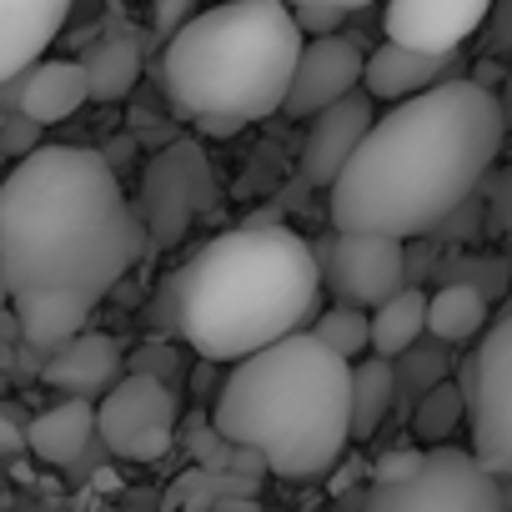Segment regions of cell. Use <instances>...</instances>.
<instances>
[{
    "label": "cell",
    "instance_id": "6da1fadb",
    "mask_svg": "<svg viewBox=\"0 0 512 512\" xmlns=\"http://www.w3.org/2000/svg\"><path fill=\"white\" fill-rule=\"evenodd\" d=\"M141 251L146 226L91 146H41L0 181V277L21 337L41 352L86 332Z\"/></svg>",
    "mask_w": 512,
    "mask_h": 512
},
{
    "label": "cell",
    "instance_id": "7a4b0ae2",
    "mask_svg": "<svg viewBox=\"0 0 512 512\" xmlns=\"http://www.w3.org/2000/svg\"><path fill=\"white\" fill-rule=\"evenodd\" d=\"M507 111L492 86L457 76L387 106L327 191L337 236L412 241L462 211L502 156Z\"/></svg>",
    "mask_w": 512,
    "mask_h": 512
},
{
    "label": "cell",
    "instance_id": "3957f363",
    "mask_svg": "<svg viewBox=\"0 0 512 512\" xmlns=\"http://www.w3.org/2000/svg\"><path fill=\"white\" fill-rule=\"evenodd\" d=\"M322 307V262L292 226L256 221L211 236L166 287V322L216 367H236L297 332Z\"/></svg>",
    "mask_w": 512,
    "mask_h": 512
},
{
    "label": "cell",
    "instance_id": "277c9868",
    "mask_svg": "<svg viewBox=\"0 0 512 512\" xmlns=\"http://www.w3.org/2000/svg\"><path fill=\"white\" fill-rule=\"evenodd\" d=\"M211 427L277 477H327L352 442V367L312 332H297L226 367Z\"/></svg>",
    "mask_w": 512,
    "mask_h": 512
},
{
    "label": "cell",
    "instance_id": "5b68a950",
    "mask_svg": "<svg viewBox=\"0 0 512 512\" xmlns=\"http://www.w3.org/2000/svg\"><path fill=\"white\" fill-rule=\"evenodd\" d=\"M302 46L307 36L287 0H221L166 41V101L206 131L267 121L287 106Z\"/></svg>",
    "mask_w": 512,
    "mask_h": 512
},
{
    "label": "cell",
    "instance_id": "8992f818",
    "mask_svg": "<svg viewBox=\"0 0 512 512\" xmlns=\"http://www.w3.org/2000/svg\"><path fill=\"white\" fill-rule=\"evenodd\" d=\"M467 397V422H472V457L507 482L512 477V312L487 322L477 337L472 357L462 362L457 377Z\"/></svg>",
    "mask_w": 512,
    "mask_h": 512
},
{
    "label": "cell",
    "instance_id": "52a82bcc",
    "mask_svg": "<svg viewBox=\"0 0 512 512\" xmlns=\"http://www.w3.org/2000/svg\"><path fill=\"white\" fill-rule=\"evenodd\" d=\"M362 512H507L502 482L467 447H432L412 482L372 487Z\"/></svg>",
    "mask_w": 512,
    "mask_h": 512
},
{
    "label": "cell",
    "instance_id": "ba28073f",
    "mask_svg": "<svg viewBox=\"0 0 512 512\" xmlns=\"http://www.w3.org/2000/svg\"><path fill=\"white\" fill-rule=\"evenodd\" d=\"M216 206V176L196 141H171L141 176V226L156 246H176L196 216Z\"/></svg>",
    "mask_w": 512,
    "mask_h": 512
},
{
    "label": "cell",
    "instance_id": "9c48e42d",
    "mask_svg": "<svg viewBox=\"0 0 512 512\" xmlns=\"http://www.w3.org/2000/svg\"><path fill=\"white\" fill-rule=\"evenodd\" d=\"M96 437L111 447V457L126 462H156L176 442V392L151 377L131 372L96 402Z\"/></svg>",
    "mask_w": 512,
    "mask_h": 512
},
{
    "label": "cell",
    "instance_id": "30bf717a",
    "mask_svg": "<svg viewBox=\"0 0 512 512\" xmlns=\"http://www.w3.org/2000/svg\"><path fill=\"white\" fill-rule=\"evenodd\" d=\"M322 287L337 297V307L377 312L392 302L407 282V241L392 236H332L327 262H322Z\"/></svg>",
    "mask_w": 512,
    "mask_h": 512
},
{
    "label": "cell",
    "instance_id": "8fae6325",
    "mask_svg": "<svg viewBox=\"0 0 512 512\" xmlns=\"http://www.w3.org/2000/svg\"><path fill=\"white\" fill-rule=\"evenodd\" d=\"M497 0H387L382 31L392 46L427 51V56H457L462 41L482 31Z\"/></svg>",
    "mask_w": 512,
    "mask_h": 512
},
{
    "label": "cell",
    "instance_id": "7c38bea8",
    "mask_svg": "<svg viewBox=\"0 0 512 512\" xmlns=\"http://www.w3.org/2000/svg\"><path fill=\"white\" fill-rule=\"evenodd\" d=\"M362 76H367V51H362L352 36H322V41H307L282 111L297 116V121H312V116H322L327 106L357 96V91H362Z\"/></svg>",
    "mask_w": 512,
    "mask_h": 512
},
{
    "label": "cell",
    "instance_id": "4fadbf2b",
    "mask_svg": "<svg viewBox=\"0 0 512 512\" xmlns=\"http://www.w3.org/2000/svg\"><path fill=\"white\" fill-rule=\"evenodd\" d=\"M372 121H377V101L367 91H357V96L327 106L322 116H312L307 121V136H302V176L312 186H327L332 191V181L347 171V161L367 141Z\"/></svg>",
    "mask_w": 512,
    "mask_h": 512
},
{
    "label": "cell",
    "instance_id": "5bb4252c",
    "mask_svg": "<svg viewBox=\"0 0 512 512\" xmlns=\"http://www.w3.org/2000/svg\"><path fill=\"white\" fill-rule=\"evenodd\" d=\"M76 0H0V86L21 81L66 31Z\"/></svg>",
    "mask_w": 512,
    "mask_h": 512
},
{
    "label": "cell",
    "instance_id": "9a60e30c",
    "mask_svg": "<svg viewBox=\"0 0 512 512\" xmlns=\"http://www.w3.org/2000/svg\"><path fill=\"white\" fill-rule=\"evenodd\" d=\"M457 81V56H427V51H407V46H392L382 41L377 51H367V76H362V91L372 101H387V106H402L412 96H427L437 86Z\"/></svg>",
    "mask_w": 512,
    "mask_h": 512
},
{
    "label": "cell",
    "instance_id": "2e32d148",
    "mask_svg": "<svg viewBox=\"0 0 512 512\" xmlns=\"http://www.w3.org/2000/svg\"><path fill=\"white\" fill-rule=\"evenodd\" d=\"M41 382L66 392V402H96L121 382V347L101 332H81L46 357Z\"/></svg>",
    "mask_w": 512,
    "mask_h": 512
},
{
    "label": "cell",
    "instance_id": "e0dca14e",
    "mask_svg": "<svg viewBox=\"0 0 512 512\" xmlns=\"http://www.w3.org/2000/svg\"><path fill=\"white\" fill-rule=\"evenodd\" d=\"M91 101V86H86V66L81 61H41L21 76V116H31L41 131L56 126V121H71L81 106Z\"/></svg>",
    "mask_w": 512,
    "mask_h": 512
},
{
    "label": "cell",
    "instance_id": "ac0fdd59",
    "mask_svg": "<svg viewBox=\"0 0 512 512\" xmlns=\"http://www.w3.org/2000/svg\"><path fill=\"white\" fill-rule=\"evenodd\" d=\"M96 437V402H56L51 412H41L26 427V447L51 462V467H71L81 462V452Z\"/></svg>",
    "mask_w": 512,
    "mask_h": 512
},
{
    "label": "cell",
    "instance_id": "d6986e66",
    "mask_svg": "<svg viewBox=\"0 0 512 512\" xmlns=\"http://www.w3.org/2000/svg\"><path fill=\"white\" fill-rule=\"evenodd\" d=\"M427 332L442 347L482 337L487 332V292L472 287V282H442L427 297Z\"/></svg>",
    "mask_w": 512,
    "mask_h": 512
},
{
    "label": "cell",
    "instance_id": "ffe728a7",
    "mask_svg": "<svg viewBox=\"0 0 512 512\" xmlns=\"http://www.w3.org/2000/svg\"><path fill=\"white\" fill-rule=\"evenodd\" d=\"M427 332V292L422 287H402L392 302H382L372 312V357L402 362Z\"/></svg>",
    "mask_w": 512,
    "mask_h": 512
},
{
    "label": "cell",
    "instance_id": "44dd1931",
    "mask_svg": "<svg viewBox=\"0 0 512 512\" xmlns=\"http://www.w3.org/2000/svg\"><path fill=\"white\" fill-rule=\"evenodd\" d=\"M392 402H397V362L362 357L352 367V442L377 437V427L392 417Z\"/></svg>",
    "mask_w": 512,
    "mask_h": 512
},
{
    "label": "cell",
    "instance_id": "7402d4cb",
    "mask_svg": "<svg viewBox=\"0 0 512 512\" xmlns=\"http://www.w3.org/2000/svg\"><path fill=\"white\" fill-rule=\"evenodd\" d=\"M86 86L91 101H126L141 81V46L131 36H106L101 46L86 51Z\"/></svg>",
    "mask_w": 512,
    "mask_h": 512
},
{
    "label": "cell",
    "instance_id": "603a6c76",
    "mask_svg": "<svg viewBox=\"0 0 512 512\" xmlns=\"http://www.w3.org/2000/svg\"><path fill=\"white\" fill-rule=\"evenodd\" d=\"M467 422V397L457 382H437L417 397L412 407V437H422V447H447V437Z\"/></svg>",
    "mask_w": 512,
    "mask_h": 512
},
{
    "label": "cell",
    "instance_id": "cb8c5ba5",
    "mask_svg": "<svg viewBox=\"0 0 512 512\" xmlns=\"http://www.w3.org/2000/svg\"><path fill=\"white\" fill-rule=\"evenodd\" d=\"M312 337H317L327 352H337L347 367H357V362L372 352V312H357V307H327V312H317Z\"/></svg>",
    "mask_w": 512,
    "mask_h": 512
},
{
    "label": "cell",
    "instance_id": "d4e9b609",
    "mask_svg": "<svg viewBox=\"0 0 512 512\" xmlns=\"http://www.w3.org/2000/svg\"><path fill=\"white\" fill-rule=\"evenodd\" d=\"M427 467V447H402L372 462V487H392V482H412Z\"/></svg>",
    "mask_w": 512,
    "mask_h": 512
},
{
    "label": "cell",
    "instance_id": "484cf974",
    "mask_svg": "<svg viewBox=\"0 0 512 512\" xmlns=\"http://www.w3.org/2000/svg\"><path fill=\"white\" fill-rule=\"evenodd\" d=\"M41 151V126L31 121V116H11L6 126H0V156H11V161H26V156H36Z\"/></svg>",
    "mask_w": 512,
    "mask_h": 512
},
{
    "label": "cell",
    "instance_id": "4316f807",
    "mask_svg": "<svg viewBox=\"0 0 512 512\" xmlns=\"http://www.w3.org/2000/svg\"><path fill=\"white\" fill-rule=\"evenodd\" d=\"M292 16H297V31L307 36V41H322V36H342V11H332V6H292Z\"/></svg>",
    "mask_w": 512,
    "mask_h": 512
},
{
    "label": "cell",
    "instance_id": "83f0119b",
    "mask_svg": "<svg viewBox=\"0 0 512 512\" xmlns=\"http://www.w3.org/2000/svg\"><path fill=\"white\" fill-rule=\"evenodd\" d=\"M151 6H156V31H161L166 41L196 16V0H151Z\"/></svg>",
    "mask_w": 512,
    "mask_h": 512
},
{
    "label": "cell",
    "instance_id": "f1b7e54d",
    "mask_svg": "<svg viewBox=\"0 0 512 512\" xmlns=\"http://www.w3.org/2000/svg\"><path fill=\"white\" fill-rule=\"evenodd\" d=\"M492 221L512 231V171H502V181H497V196H492Z\"/></svg>",
    "mask_w": 512,
    "mask_h": 512
},
{
    "label": "cell",
    "instance_id": "f546056e",
    "mask_svg": "<svg viewBox=\"0 0 512 512\" xmlns=\"http://www.w3.org/2000/svg\"><path fill=\"white\" fill-rule=\"evenodd\" d=\"M26 452V427H16L6 412H0V457H16Z\"/></svg>",
    "mask_w": 512,
    "mask_h": 512
},
{
    "label": "cell",
    "instance_id": "4dcf8cb0",
    "mask_svg": "<svg viewBox=\"0 0 512 512\" xmlns=\"http://www.w3.org/2000/svg\"><path fill=\"white\" fill-rule=\"evenodd\" d=\"M16 106H21V81H11V86H0V126H6V121L16 116Z\"/></svg>",
    "mask_w": 512,
    "mask_h": 512
},
{
    "label": "cell",
    "instance_id": "1f68e13d",
    "mask_svg": "<svg viewBox=\"0 0 512 512\" xmlns=\"http://www.w3.org/2000/svg\"><path fill=\"white\" fill-rule=\"evenodd\" d=\"M287 6H332V11H342V16H352V11H362V6H372V0H287Z\"/></svg>",
    "mask_w": 512,
    "mask_h": 512
},
{
    "label": "cell",
    "instance_id": "d6a6232c",
    "mask_svg": "<svg viewBox=\"0 0 512 512\" xmlns=\"http://www.w3.org/2000/svg\"><path fill=\"white\" fill-rule=\"evenodd\" d=\"M11 307V292H6V277H0V312H6Z\"/></svg>",
    "mask_w": 512,
    "mask_h": 512
},
{
    "label": "cell",
    "instance_id": "836d02e7",
    "mask_svg": "<svg viewBox=\"0 0 512 512\" xmlns=\"http://www.w3.org/2000/svg\"><path fill=\"white\" fill-rule=\"evenodd\" d=\"M256 512H262V507H256Z\"/></svg>",
    "mask_w": 512,
    "mask_h": 512
}]
</instances>
